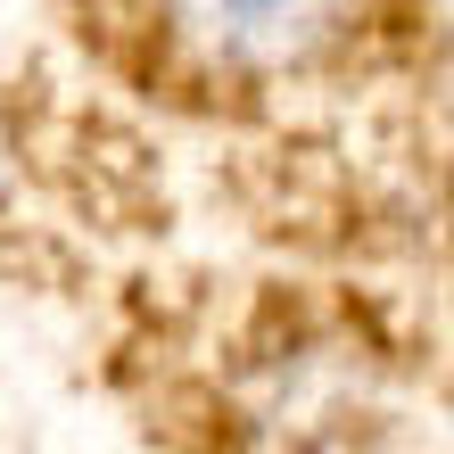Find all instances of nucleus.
<instances>
[{"mask_svg":"<svg viewBox=\"0 0 454 454\" xmlns=\"http://www.w3.org/2000/svg\"><path fill=\"white\" fill-rule=\"evenodd\" d=\"M182 25L231 67H281L331 34L339 0H174Z\"/></svg>","mask_w":454,"mask_h":454,"instance_id":"obj_1","label":"nucleus"}]
</instances>
